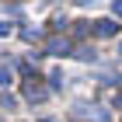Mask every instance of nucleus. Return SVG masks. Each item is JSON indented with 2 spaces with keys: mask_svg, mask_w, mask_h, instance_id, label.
I'll return each instance as SVG.
<instances>
[{
  "mask_svg": "<svg viewBox=\"0 0 122 122\" xmlns=\"http://www.w3.org/2000/svg\"><path fill=\"white\" fill-rule=\"evenodd\" d=\"M49 91H52V87H42L38 80H25V84H21V94H25V101H31V105H42V101L49 98Z\"/></svg>",
  "mask_w": 122,
  "mask_h": 122,
  "instance_id": "f257e3e1",
  "label": "nucleus"
},
{
  "mask_svg": "<svg viewBox=\"0 0 122 122\" xmlns=\"http://www.w3.org/2000/svg\"><path fill=\"white\" fill-rule=\"evenodd\" d=\"M46 52H49V56H73V46H70V38L52 35V38L46 42Z\"/></svg>",
  "mask_w": 122,
  "mask_h": 122,
  "instance_id": "f03ea898",
  "label": "nucleus"
},
{
  "mask_svg": "<svg viewBox=\"0 0 122 122\" xmlns=\"http://www.w3.org/2000/svg\"><path fill=\"white\" fill-rule=\"evenodd\" d=\"M91 28H94V35H98V38H115V35H119V25H115L112 18H98Z\"/></svg>",
  "mask_w": 122,
  "mask_h": 122,
  "instance_id": "7ed1b4c3",
  "label": "nucleus"
},
{
  "mask_svg": "<svg viewBox=\"0 0 122 122\" xmlns=\"http://www.w3.org/2000/svg\"><path fill=\"white\" fill-rule=\"evenodd\" d=\"M21 38H25V42H38V38H42V31L28 25V28H21Z\"/></svg>",
  "mask_w": 122,
  "mask_h": 122,
  "instance_id": "20e7f679",
  "label": "nucleus"
},
{
  "mask_svg": "<svg viewBox=\"0 0 122 122\" xmlns=\"http://www.w3.org/2000/svg\"><path fill=\"white\" fill-rule=\"evenodd\" d=\"M10 80H14V73H10V66H7V63H0V84L7 87Z\"/></svg>",
  "mask_w": 122,
  "mask_h": 122,
  "instance_id": "39448f33",
  "label": "nucleus"
},
{
  "mask_svg": "<svg viewBox=\"0 0 122 122\" xmlns=\"http://www.w3.org/2000/svg\"><path fill=\"white\" fill-rule=\"evenodd\" d=\"M49 87H52V91H56V87H63V73H59V70L49 77Z\"/></svg>",
  "mask_w": 122,
  "mask_h": 122,
  "instance_id": "423d86ee",
  "label": "nucleus"
},
{
  "mask_svg": "<svg viewBox=\"0 0 122 122\" xmlns=\"http://www.w3.org/2000/svg\"><path fill=\"white\" fill-rule=\"evenodd\" d=\"M14 105H18V101H14L10 94H4V98H0V108H7V112H10V108H14Z\"/></svg>",
  "mask_w": 122,
  "mask_h": 122,
  "instance_id": "0eeeda50",
  "label": "nucleus"
},
{
  "mask_svg": "<svg viewBox=\"0 0 122 122\" xmlns=\"http://www.w3.org/2000/svg\"><path fill=\"white\" fill-rule=\"evenodd\" d=\"M112 14H115V18H122V0H112Z\"/></svg>",
  "mask_w": 122,
  "mask_h": 122,
  "instance_id": "6e6552de",
  "label": "nucleus"
},
{
  "mask_svg": "<svg viewBox=\"0 0 122 122\" xmlns=\"http://www.w3.org/2000/svg\"><path fill=\"white\" fill-rule=\"evenodd\" d=\"M4 35H10V25H7V21H0V38H4Z\"/></svg>",
  "mask_w": 122,
  "mask_h": 122,
  "instance_id": "1a4fd4ad",
  "label": "nucleus"
},
{
  "mask_svg": "<svg viewBox=\"0 0 122 122\" xmlns=\"http://www.w3.org/2000/svg\"><path fill=\"white\" fill-rule=\"evenodd\" d=\"M115 108H122V91H119V94H115Z\"/></svg>",
  "mask_w": 122,
  "mask_h": 122,
  "instance_id": "9d476101",
  "label": "nucleus"
},
{
  "mask_svg": "<svg viewBox=\"0 0 122 122\" xmlns=\"http://www.w3.org/2000/svg\"><path fill=\"white\" fill-rule=\"evenodd\" d=\"M77 4H91V0H77Z\"/></svg>",
  "mask_w": 122,
  "mask_h": 122,
  "instance_id": "9b49d317",
  "label": "nucleus"
},
{
  "mask_svg": "<svg viewBox=\"0 0 122 122\" xmlns=\"http://www.w3.org/2000/svg\"><path fill=\"white\" fill-rule=\"evenodd\" d=\"M119 56H122V42H119Z\"/></svg>",
  "mask_w": 122,
  "mask_h": 122,
  "instance_id": "f8f14e48",
  "label": "nucleus"
}]
</instances>
